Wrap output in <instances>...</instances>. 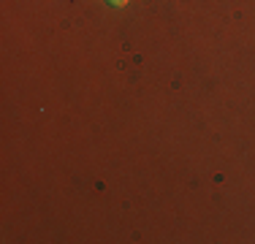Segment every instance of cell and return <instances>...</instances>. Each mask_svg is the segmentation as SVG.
Returning <instances> with one entry per match:
<instances>
[{"label": "cell", "instance_id": "6da1fadb", "mask_svg": "<svg viewBox=\"0 0 255 244\" xmlns=\"http://www.w3.org/2000/svg\"><path fill=\"white\" fill-rule=\"evenodd\" d=\"M109 3H112V5H114V8H125V5H128V3H130V0H109Z\"/></svg>", "mask_w": 255, "mask_h": 244}]
</instances>
